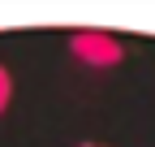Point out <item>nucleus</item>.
Masks as SVG:
<instances>
[{"label": "nucleus", "instance_id": "obj_1", "mask_svg": "<svg viewBox=\"0 0 155 147\" xmlns=\"http://www.w3.org/2000/svg\"><path fill=\"white\" fill-rule=\"evenodd\" d=\"M69 52H73L82 65H91V69H112V65L125 61V43L116 39L112 30H99V26L73 30V35H69Z\"/></svg>", "mask_w": 155, "mask_h": 147}, {"label": "nucleus", "instance_id": "obj_2", "mask_svg": "<svg viewBox=\"0 0 155 147\" xmlns=\"http://www.w3.org/2000/svg\"><path fill=\"white\" fill-rule=\"evenodd\" d=\"M9 104H13V74L9 65H0V117L9 113Z\"/></svg>", "mask_w": 155, "mask_h": 147}, {"label": "nucleus", "instance_id": "obj_3", "mask_svg": "<svg viewBox=\"0 0 155 147\" xmlns=\"http://www.w3.org/2000/svg\"><path fill=\"white\" fill-rule=\"evenodd\" d=\"M78 147H108V143H78Z\"/></svg>", "mask_w": 155, "mask_h": 147}]
</instances>
